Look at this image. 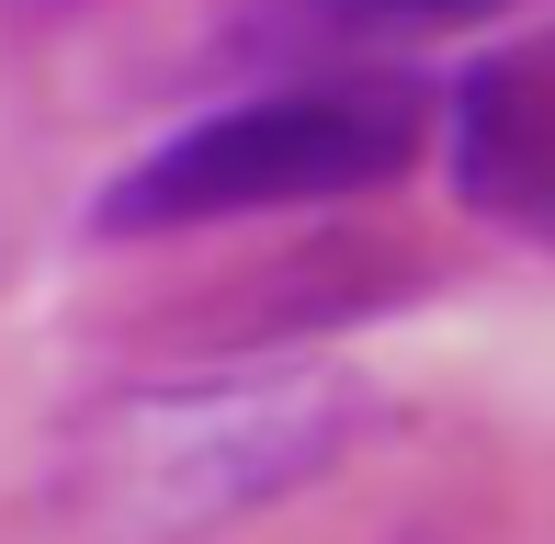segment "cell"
Listing matches in <instances>:
<instances>
[{"mask_svg":"<svg viewBox=\"0 0 555 544\" xmlns=\"http://www.w3.org/2000/svg\"><path fill=\"white\" fill-rule=\"evenodd\" d=\"M363 431H374V398L351 375H193L91 419L80 500L125 544H193L318 488Z\"/></svg>","mask_w":555,"mask_h":544,"instance_id":"6da1fadb","label":"cell"},{"mask_svg":"<svg viewBox=\"0 0 555 544\" xmlns=\"http://www.w3.org/2000/svg\"><path fill=\"white\" fill-rule=\"evenodd\" d=\"M431 80L409 68H318V80L249 91L227 114H193L159 147L103 182V228L114 238H182V228H227V216H295V205H340L374 193L431 147Z\"/></svg>","mask_w":555,"mask_h":544,"instance_id":"7a4b0ae2","label":"cell"},{"mask_svg":"<svg viewBox=\"0 0 555 544\" xmlns=\"http://www.w3.org/2000/svg\"><path fill=\"white\" fill-rule=\"evenodd\" d=\"M431 137H442V170L465 193V216L555 250V35L476 57L453 80V103L431 114Z\"/></svg>","mask_w":555,"mask_h":544,"instance_id":"3957f363","label":"cell"},{"mask_svg":"<svg viewBox=\"0 0 555 544\" xmlns=\"http://www.w3.org/2000/svg\"><path fill=\"white\" fill-rule=\"evenodd\" d=\"M295 35H363V46H397V35H453V23L499 12V0H272Z\"/></svg>","mask_w":555,"mask_h":544,"instance_id":"277c9868","label":"cell"}]
</instances>
